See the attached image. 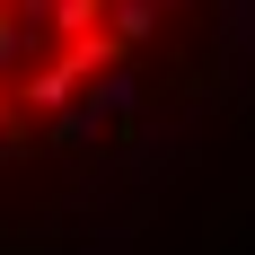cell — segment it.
Listing matches in <instances>:
<instances>
[{"mask_svg":"<svg viewBox=\"0 0 255 255\" xmlns=\"http://www.w3.org/2000/svg\"><path fill=\"white\" fill-rule=\"evenodd\" d=\"M132 97H141V79H132L124 62H115V71H106V79H88V97H79V106H88L97 124H115V115H132Z\"/></svg>","mask_w":255,"mask_h":255,"instance_id":"obj_3","label":"cell"},{"mask_svg":"<svg viewBox=\"0 0 255 255\" xmlns=\"http://www.w3.org/2000/svg\"><path fill=\"white\" fill-rule=\"evenodd\" d=\"M9 124H18V97H9V88H0V141H9Z\"/></svg>","mask_w":255,"mask_h":255,"instance_id":"obj_5","label":"cell"},{"mask_svg":"<svg viewBox=\"0 0 255 255\" xmlns=\"http://www.w3.org/2000/svg\"><path fill=\"white\" fill-rule=\"evenodd\" d=\"M44 35L88 44V35H106V9H97V0H44Z\"/></svg>","mask_w":255,"mask_h":255,"instance_id":"obj_2","label":"cell"},{"mask_svg":"<svg viewBox=\"0 0 255 255\" xmlns=\"http://www.w3.org/2000/svg\"><path fill=\"white\" fill-rule=\"evenodd\" d=\"M44 0H26V9H0V88H18L35 62H44Z\"/></svg>","mask_w":255,"mask_h":255,"instance_id":"obj_1","label":"cell"},{"mask_svg":"<svg viewBox=\"0 0 255 255\" xmlns=\"http://www.w3.org/2000/svg\"><path fill=\"white\" fill-rule=\"evenodd\" d=\"M150 26H158V9H150V0H115V9H106V35H115V44H141Z\"/></svg>","mask_w":255,"mask_h":255,"instance_id":"obj_4","label":"cell"}]
</instances>
